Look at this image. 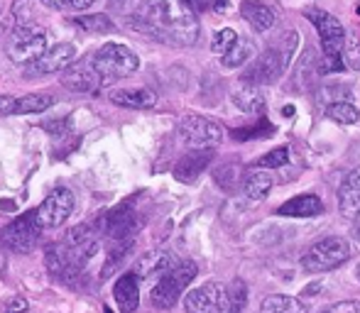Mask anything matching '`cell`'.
<instances>
[{"label":"cell","instance_id":"obj_37","mask_svg":"<svg viewBox=\"0 0 360 313\" xmlns=\"http://www.w3.org/2000/svg\"><path fill=\"white\" fill-rule=\"evenodd\" d=\"M343 57L348 59V67L360 72V37L356 32L346 34V44H343Z\"/></svg>","mask_w":360,"mask_h":313},{"label":"cell","instance_id":"obj_1","mask_svg":"<svg viewBox=\"0 0 360 313\" xmlns=\"http://www.w3.org/2000/svg\"><path fill=\"white\" fill-rule=\"evenodd\" d=\"M138 27L174 47H191L199 39V18L191 0H147Z\"/></svg>","mask_w":360,"mask_h":313},{"label":"cell","instance_id":"obj_24","mask_svg":"<svg viewBox=\"0 0 360 313\" xmlns=\"http://www.w3.org/2000/svg\"><path fill=\"white\" fill-rule=\"evenodd\" d=\"M319 62H321V59L316 57L314 47L304 49V54L299 57V64H297V74H294L299 88H311V86L316 84V79L321 76V74H319Z\"/></svg>","mask_w":360,"mask_h":313},{"label":"cell","instance_id":"obj_2","mask_svg":"<svg viewBox=\"0 0 360 313\" xmlns=\"http://www.w3.org/2000/svg\"><path fill=\"white\" fill-rule=\"evenodd\" d=\"M94 64L101 72V76H103L105 84H110V81L125 79L133 72H138L140 59H138V54H135L130 47H125V44L108 42L94 54Z\"/></svg>","mask_w":360,"mask_h":313},{"label":"cell","instance_id":"obj_21","mask_svg":"<svg viewBox=\"0 0 360 313\" xmlns=\"http://www.w3.org/2000/svg\"><path fill=\"white\" fill-rule=\"evenodd\" d=\"M240 15L248 20L252 29L257 32H267L270 27H275V13L267 5L255 3V0H243L240 3Z\"/></svg>","mask_w":360,"mask_h":313},{"label":"cell","instance_id":"obj_26","mask_svg":"<svg viewBox=\"0 0 360 313\" xmlns=\"http://www.w3.org/2000/svg\"><path fill=\"white\" fill-rule=\"evenodd\" d=\"M243 189H245V196L250 201H262L272 189V176L265 169H255L245 176V186Z\"/></svg>","mask_w":360,"mask_h":313},{"label":"cell","instance_id":"obj_29","mask_svg":"<svg viewBox=\"0 0 360 313\" xmlns=\"http://www.w3.org/2000/svg\"><path fill=\"white\" fill-rule=\"evenodd\" d=\"M272 133H275V125L267 118H260L255 125H250V128H238V130H233L231 135L238 142H248V140H267Z\"/></svg>","mask_w":360,"mask_h":313},{"label":"cell","instance_id":"obj_11","mask_svg":"<svg viewBox=\"0 0 360 313\" xmlns=\"http://www.w3.org/2000/svg\"><path fill=\"white\" fill-rule=\"evenodd\" d=\"M62 86L74 93H98L105 86L101 72L96 69L94 57L84 59V62H74L69 69L62 72Z\"/></svg>","mask_w":360,"mask_h":313},{"label":"cell","instance_id":"obj_13","mask_svg":"<svg viewBox=\"0 0 360 313\" xmlns=\"http://www.w3.org/2000/svg\"><path fill=\"white\" fill-rule=\"evenodd\" d=\"M179 257L169 250H152L145 252L135 260L133 274H138V279H152V277H165L167 272H172L179 265Z\"/></svg>","mask_w":360,"mask_h":313},{"label":"cell","instance_id":"obj_41","mask_svg":"<svg viewBox=\"0 0 360 313\" xmlns=\"http://www.w3.org/2000/svg\"><path fill=\"white\" fill-rule=\"evenodd\" d=\"M343 67H346V64H343L341 57H326V54H323V59L319 62V74H321V76H326V74H338V72H343Z\"/></svg>","mask_w":360,"mask_h":313},{"label":"cell","instance_id":"obj_48","mask_svg":"<svg viewBox=\"0 0 360 313\" xmlns=\"http://www.w3.org/2000/svg\"><path fill=\"white\" fill-rule=\"evenodd\" d=\"M356 237H358V240H360V228H358V233H356Z\"/></svg>","mask_w":360,"mask_h":313},{"label":"cell","instance_id":"obj_22","mask_svg":"<svg viewBox=\"0 0 360 313\" xmlns=\"http://www.w3.org/2000/svg\"><path fill=\"white\" fill-rule=\"evenodd\" d=\"M233 105H236L240 113H260L265 108V91L262 86L245 84L233 93Z\"/></svg>","mask_w":360,"mask_h":313},{"label":"cell","instance_id":"obj_44","mask_svg":"<svg viewBox=\"0 0 360 313\" xmlns=\"http://www.w3.org/2000/svg\"><path fill=\"white\" fill-rule=\"evenodd\" d=\"M316 289H321V284H311V286H307V289H304V296H314V291Z\"/></svg>","mask_w":360,"mask_h":313},{"label":"cell","instance_id":"obj_38","mask_svg":"<svg viewBox=\"0 0 360 313\" xmlns=\"http://www.w3.org/2000/svg\"><path fill=\"white\" fill-rule=\"evenodd\" d=\"M47 8L54 10H64V13H81V10L91 8L96 0H42Z\"/></svg>","mask_w":360,"mask_h":313},{"label":"cell","instance_id":"obj_4","mask_svg":"<svg viewBox=\"0 0 360 313\" xmlns=\"http://www.w3.org/2000/svg\"><path fill=\"white\" fill-rule=\"evenodd\" d=\"M348 257H351L348 242L338 235H331V237H323V240L314 242L307 250V255H304L302 265L307 272L321 274V272H331V269H336V267H341Z\"/></svg>","mask_w":360,"mask_h":313},{"label":"cell","instance_id":"obj_19","mask_svg":"<svg viewBox=\"0 0 360 313\" xmlns=\"http://www.w3.org/2000/svg\"><path fill=\"white\" fill-rule=\"evenodd\" d=\"M338 208L346 218H358L360 215V169L351 171L338 191Z\"/></svg>","mask_w":360,"mask_h":313},{"label":"cell","instance_id":"obj_40","mask_svg":"<svg viewBox=\"0 0 360 313\" xmlns=\"http://www.w3.org/2000/svg\"><path fill=\"white\" fill-rule=\"evenodd\" d=\"M297 44H299V34L294 32V29H289V32L282 34V39L277 42V47H280L282 57H285V62L289 64L294 59V52H297Z\"/></svg>","mask_w":360,"mask_h":313},{"label":"cell","instance_id":"obj_49","mask_svg":"<svg viewBox=\"0 0 360 313\" xmlns=\"http://www.w3.org/2000/svg\"><path fill=\"white\" fill-rule=\"evenodd\" d=\"M0 15H3V8H0Z\"/></svg>","mask_w":360,"mask_h":313},{"label":"cell","instance_id":"obj_14","mask_svg":"<svg viewBox=\"0 0 360 313\" xmlns=\"http://www.w3.org/2000/svg\"><path fill=\"white\" fill-rule=\"evenodd\" d=\"M143 225V218L130 208V204H120L110 215L105 218V235L110 240H130Z\"/></svg>","mask_w":360,"mask_h":313},{"label":"cell","instance_id":"obj_42","mask_svg":"<svg viewBox=\"0 0 360 313\" xmlns=\"http://www.w3.org/2000/svg\"><path fill=\"white\" fill-rule=\"evenodd\" d=\"M319 313H360V301H338V304L326 306L323 311Z\"/></svg>","mask_w":360,"mask_h":313},{"label":"cell","instance_id":"obj_28","mask_svg":"<svg viewBox=\"0 0 360 313\" xmlns=\"http://www.w3.org/2000/svg\"><path fill=\"white\" fill-rule=\"evenodd\" d=\"M252 54H255V44H252V39L238 37V42L233 44L231 52H228L226 57H221V64L226 69H238V67H243L248 59H252Z\"/></svg>","mask_w":360,"mask_h":313},{"label":"cell","instance_id":"obj_15","mask_svg":"<svg viewBox=\"0 0 360 313\" xmlns=\"http://www.w3.org/2000/svg\"><path fill=\"white\" fill-rule=\"evenodd\" d=\"M76 59V47L72 42H59L54 44L52 49L42 54L37 62L30 67L27 74H57V72H64L74 64Z\"/></svg>","mask_w":360,"mask_h":313},{"label":"cell","instance_id":"obj_7","mask_svg":"<svg viewBox=\"0 0 360 313\" xmlns=\"http://www.w3.org/2000/svg\"><path fill=\"white\" fill-rule=\"evenodd\" d=\"M42 225L37 223V215L32 213H25L20 218H15L8 228L0 233V240L8 250L13 252H20V255H27L37 247L39 242V233H42Z\"/></svg>","mask_w":360,"mask_h":313},{"label":"cell","instance_id":"obj_34","mask_svg":"<svg viewBox=\"0 0 360 313\" xmlns=\"http://www.w3.org/2000/svg\"><path fill=\"white\" fill-rule=\"evenodd\" d=\"M13 18L18 27H32L34 25V3L32 0H15L13 5Z\"/></svg>","mask_w":360,"mask_h":313},{"label":"cell","instance_id":"obj_10","mask_svg":"<svg viewBox=\"0 0 360 313\" xmlns=\"http://www.w3.org/2000/svg\"><path fill=\"white\" fill-rule=\"evenodd\" d=\"M74 194L69 189H54L47 199L39 204V208L34 211L37 223L42 228H59L62 223H67V218L74 211Z\"/></svg>","mask_w":360,"mask_h":313},{"label":"cell","instance_id":"obj_16","mask_svg":"<svg viewBox=\"0 0 360 313\" xmlns=\"http://www.w3.org/2000/svg\"><path fill=\"white\" fill-rule=\"evenodd\" d=\"M214 159V149H191L174 164V176L181 184H194Z\"/></svg>","mask_w":360,"mask_h":313},{"label":"cell","instance_id":"obj_12","mask_svg":"<svg viewBox=\"0 0 360 313\" xmlns=\"http://www.w3.org/2000/svg\"><path fill=\"white\" fill-rule=\"evenodd\" d=\"M186 313H223L228 311V289L218 281L191 289L184 299Z\"/></svg>","mask_w":360,"mask_h":313},{"label":"cell","instance_id":"obj_46","mask_svg":"<svg viewBox=\"0 0 360 313\" xmlns=\"http://www.w3.org/2000/svg\"><path fill=\"white\" fill-rule=\"evenodd\" d=\"M356 279L360 281V262H358V265H356Z\"/></svg>","mask_w":360,"mask_h":313},{"label":"cell","instance_id":"obj_25","mask_svg":"<svg viewBox=\"0 0 360 313\" xmlns=\"http://www.w3.org/2000/svg\"><path fill=\"white\" fill-rule=\"evenodd\" d=\"M260 313H309V309L304 301L297 299V296L275 294V296H267V299L262 301Z\"/></svg>","mask_w":360,"mask_h":313},{"label":"cell","instance_id":"obj_6","mask_svg":"<svg viewBox=\"0 0 360 313\" xmlns=\"http://www.w3.org/2000/svg\"><path fill=\"white\" fill-rule=\"evenodd\" d=\"M179 135L191 149H216L223 140V128L204 115H184L179 120Z\"/></svg>","mask_w":360,"mask_h":313},{"label":"cell","instance_id":"obj_20","mask_svg":"<svg viewBox=\"0 0 360 313\" xmlns=\"http://www.w3.org/2000/svg\"><path fill=\"white\" fill-rule=\"evenodd\" d=\"M115 105L123 108H135V110H147L157 103V95L150 88H113L108 95Z\"/></svg>","mask_w":360,"mask_h":313},{"label":"cell","instance_id":"obj_27","mask_svg":"<svg viewBox=\"0 0 360 313\" xmlns=\"http://www.w3.org/2000/svg\"><path fill=\"white\" fill-rule=\"evenodd\" d=\"M54 105V98L47 93H30L22 98H15V115H34L44 113Z\"/></svg>","mask_w":360,"mask_h":313},{"label":"cell","instance_id":"obj_5","mask_svg":"<svg viewBox=\"0 0 360 313\" xmlns=\"http://www.w3.org/2000/svg\"><path fill=\"white\" fill-rule=\"evenodd\" d=\"M47 52V34L42 27H18L5 42V54L15 64H34Z\"/></svg>","mask_w":360,"mask_h":313},{"label":"cell","instance_id":"obj_43","mask_svg":"<svg viewBox=\"0 0 360 313\" xmlns=\"http://www.w3.org/2000/svg\"><path fill=\"white\" fill-rule=\"evenodd\" d=\"M27 311V301L22 299V296H15V299H10L8 304H5L3 313H25Z\"/></svg>","mask_w":360,"mask_h":313},{"label":"cell","instance_id":"obj_3","mask_svg":"<svg viewBox=\"0 0 360 313\" xmlns=\"http://www.w3.org/2000/svg\"><path fill=\"white\" fill-rule=\"evenodd\" d=\"M196 272L199 269H196L194 262H179L174 269L167 272L165 277H160V281L152 286V294H150L152 306H157L162 311L172 309L179 301L181 291L196 279Z\"/></svg>","mask_w":360,"mask_h":313},{"label":"cell","instance_id":"obj_23","mask_svg":"<svg viewBox=\"0 0 360 313\" xmlns=\"http://www.w3.org/2000/svg\"><path fill=\"white\" fill-rule=\"evenodd\" d=\"M245 169H243L238 161H228V164H221L214 171V181L216 186H221L226 194H236L240 191V186H245Z\"/></svg>","mask_w":360,"mask_h":313},{"label":"cell","instance_id":"obj_17","mask_svg":"<svg viewBox=\"0 0 360 313\" xmlns=\"http://www.w3.org/2000/svg\"><path fill=\"white\" fill-rule=\"evenodd\" d=\"M323 213V204L319 196L314 194H302L289 199L287 204H282L277 208V215H285V218H314V215Z\"/></svg>","mask_w":360,"mask_h":313},{"label":"cell","instance_id":"obj_39","mask_svg":"<svg viewBox=\"0 0 360 313\" xmlns=\"http://www.w3.org/2000/svg\"><path fill=\"white\" fill-rule=\"evenodd\" d=\"M343 98H351V88H346V86H326V88L319 91V100H323V103H341Z\"/></svg>","mask_w":360,"mask_h":313},{"label":"cell","instance_id":"obj_36","mask_svg":"<svg viewBox=\"0 0 360 313\" xmlns=\"http://www.w3.org/2000/svg\"><path fill=\"white\" fill-rule=\"evenodd\" d=\"M236 42H238L236 29L226 27V29H221V32H216V37H214V44H211V49H214V54H218V57H226V54L231 52L233 44H236Z\"/></svg>","mask_w":360,"mask_h":313},{"label":"cell","instance_id":"obj_30","mask_svg":"<svg viewBox=\"0 0 360 313\" xmlns=\"http://www.w3.org/2000/svg\"><path fill=\"white\" fill-rule=\"evenodd\" d=\"M72 22L76 27L86 29V32H96V34H105V32H113L115 25L108 15H81V18H74Z\"/></svg>","mask_w":360,"mask_h":313},{"label":"cell","instance_id":"obj_9","mask_svg":"<svg viewBox=\"0 0 360 313\" xmlns=\"http://www.w3.org/2000/svg\"><path fill=\"white\" fill-rule=\"evenodd\" d=\"M289 64L285 62L282 57L280 47H270L260 54L257 59H252L250 67L243 72V81L245 84H255V86H265V84H272L287 72Z\"/></svg>","mask_w":360,"mask_h":313},{"label":"cell","instance_id":"obj_47","mask_svg":"<svg viewBox=\"0 0 360 313\" xmlns=\"http://www.w3.org/2000/svg\"><path fill=\"white\" fill-rule=\"evenodd\" d=\"M103 313H113V311H110V309H108V306H105V309H103Z\"/></svg>","mask_w":360,"mask_h":313},{"label":"cell","instance_id":"obj_35","mask_svg":"<svg viewBox=\"0 0 360 313\" xmlns=\"http://www.w3.org/2000/svg\"><path fill=\"white\" fill-rule=\"evenodd\" d=\"M289 161V147H277V149H270L267 154H262L260 159H257V166L260 169H280V166H285Z\"/></svg>","mask_w":360,"mask_h":313},{"label":"cell","instance_id":"obj_32","mask_svg":"<svg viewBox=\"0 0 360 313\" xmlns=\"http://www.w3.org/2000/svg\"><path fill=\"white\" fill-rule=\"evenodd\" d=\"M248 306V286L243 279H233L228 286V313H243Z\"/></svg>","mask_w":360,"mask_h":313},{"label":"cell","instance_id":"obj_33","mask_svg":"<svg viewBox=\"0 0 360 313\" xmlns=\"http://www.w3.org/2000/svg\"><path fill=\"white\" fill-rule=\"evenodd\" d=\"M113 242H115V247H110L108 260H105L103 272H101L103 279L105 277H110V269H118V265L128 257V252L133 250V240H113Z\"/></svg>","mask_w":360,"mask_h":313},{"label":"cell","instance_id":"obj_8","mask_svg":"<svg viewBox=\"0 0 360 313\" xmlns=\"http://www.w3.org/2000/svg\"><path fill=\"white\" fill-rule=\"evenodd\" d=\"M307 18L311 20L314 29L321 37V52L326 57H341L343 44H346V29H343L341 20L333 18L326 10H307Z\"/></svg>","mask_w":360,"mask_h":313},{"label":"cell","instance_id":"obj_18","mask_svg":"<svg viewBox=\"0 0 360 313\" xmlns=\"http://www.w3.org/2000/svg\"><path fill=\"white\" fill-rule=\"evenodd\" d=\"M113 299L120 313H135L140 306V284L138 274H123L113 286Z\"/></svg>","mask_w":360,"mask_h":313},{"label":"cell","instance_id":"obj_45","mask_svg":"<svg viewBox=\"0 0 360 313\" xmlns=\"http://www.w3.org/2000/svg\"><path fill=\"white\" fill-rule=\"evenodd\" d=\"M282 113H285L287 118H289V115H294V105H285V110H282Z\"/></svg>","mask_w":360,"mask_h":313},{"label":"cell","instance_id":"obj_31","mask_svg":"<svg viewBox=\"0 0 360 313\" xmlns=\"http://www.w3.org/2000/svg\"><path fill=\"white\" fill-rule=\"evenodd\" d=\"M326 115L333 120V123H338V125H356L358 120H360L358 108L353 103H348V100H341V103H331L326 108Z\"/></svg>","mask_w":360,"mask_h":313}]
</instances>
